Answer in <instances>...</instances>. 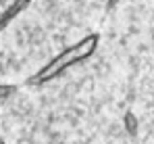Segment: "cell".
<instances>
[{"mask_svg":"<svg viewBox=\"0 0 154 144\" xmlns=\"http://www.w3.org/2000/svg\"><path fill=\"white\" fill-rule=\"evenodd\" d=\"M98 44H100V36L98 34H90L85 38H81L79 42H75L73 46L65 48L63 52H58L52 61H48L42 69H38L35 75L29 77V86H44L52 79L60 77L63 73H67L71 67H75L79 63L88 61L96 50H98Z\"/></svg>","mask_w":154,"mask_h":144,"instance_id":"1","label":"cell"},{"mask_svg":"<svg viewBox=\"0 0 154 144\" xmlns=\"http://www.w3.org/2000/svg\"><path fill=\"white\" fill-rule=\"evenodd\" d=\"M123 125H125V130H127L129 136H135L137 134V119H135V115L127 111L125 113V117H123Z\"/></svg>","mask_w":154,"mask_h":144,"instance_id":"2","label":"cell"},{"mask_svg":"<svg viewBox=\"0 0 154 144\" xmlns=\"http://www.w3.org/2000/svg\"><path fill=\"white\" fill-rule=\"evenodd\" d=\"M117 2H119V0H110V4H117Z\"/></svg>","mask_w":154,"mask_h":144,"instance_id":"3","label":"cell"}]
</instances>
